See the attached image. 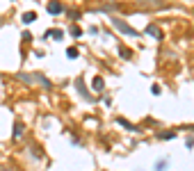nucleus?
I'll list each match as a JSON object with an SVG mask.
<instances>
[{"instance_id":"nucleus-1","label":"nucleus","mask_w":194,"mask_h":171,"mask_svg":"<svg viewBox=\"0 0 194 171\" xmlns=\"http://www.w3.org/2000/svg\"><path fill=\"white\" fill-rule=\"evenodd\" d=\"M19 78H21V80H25V82H39V85H41V87H46V89L50 87V80H48V78H44L41 73H34V75H30V73H19Z\"/></svg>"},{"instance_id":"nucleus-2","label":"nucleus","mask_w":194,"mask_h":171,"mask_svg":"<svg viewBox=\"0 0 194 171\" xmlns=\"http://www.w3.org/2000/svg\"><path fill=\"white\" fill-rule=\"evenodd\" d=\"M112 23H114V25H116V27H119V30H121V32H126V34H130V37H137V34H139L137 30H133V27H130V25H128V23H123L121 19H112Z\"/></svg>"},{"instance_id":"nucleus-3","label":"nucleus","mask_w":194,"mask_h":171,"mask_svg":"<svg viewBox=\"0 0 194 171\" xmlns=\"http://www.w3.org/2000/svg\"><path fill=\"white\" fill-rule=\"evenodd\" d=\"M75 87H78V91H80V96H82V98H89V101H94V98L89 96V91H87L85 80H82V78H78V80H75Z\"/></svg>"},{"instance_id":"nucleus-4","label":"nucleus","mask_w":194,"mask_h":171,"mask_svg":"<svg viewBox=\"0 0 194 171\" xmlns=\"http://www.w3.org/2000/svg\"><path fill=\"white\" fill-rule=\"evenodd\" d=\"M34 21H37V11H25V14H23V23H25V25H30Z\"/></svg>"},{"instance_id":"nucleus-5","label":"nucleus","mask_w":194,"mask_h":171,"mask_svg":"<svg viewBox=\"0 0 194 171\" xmlns=\"http://www.w3.org/2000/svg\"><path fill=\"white\" fill-rule=\"evenodd\" d=\"M46 9H48L50 14H60V11H62L64 7H62L60 2H48V5H46Z\"/></svg>"},{"instance_id":"nucleus-6","label":"nucleus","mask_w":194,"mask_h":171,"mask_svg":"<svg viewBox=\"0 0 194 171\" xmlns=\"http://www.w3.org/2000/svg\"><path fill=\"white\" fill-rule=\"evenodd\" d=\"M119 123H121L123 128H128V130H133V132H139V128H137V126H133V123H130V121H126V119H119Z\"/></svg>"},{"instance_id":"nucleus-7","label":"nucleus","mask_w":194,"mask_h":171,"mask_svg":"<svg viewBox=\"0 0 194 171\" xmlns=\"http://www.w3.org/2000/svg\"><path fill=\"white\" fill-rule=\"evenodd\" d=\"M146 32H149V34H153V37H155V39H162V32H160V30H158V27H155V25H149V27H146Z\"/></svg>"},{"instance_id":"nucleus-8","label":"nucleus","mask_w":194,"mask_h":171,"mask_svg":"<svg viewBox=\"0 0 194 171\" xmlns=\"http://www.w3.org/2000/svg\"><path fill=\"white\" fill-rule=\"evenodd\" d=\"M167 167H169V160H158L155 162V171H167Z\"/></svg>"},{"instance_id":"nucleus-9","label":"nucleus","mask_w":194,"mask_h":171,"mask_svg":"<svg viewBox=\"0 0 194 171\" xmlns=\"http://www.w3.org/2000/svg\"><path fill=\"white\" fill-rule=\"evenodd\" d=\"M21 135H23V123L16 121V123H14V137H21Z\"/></svg>"},{"instance_id":"nucleus-10","label":"nucleus","mask_w":194,"mask_h":171,"mask_svg":"<svg viewBox=\"0 0 194 171\" xmlns=\"http://www.w3.org/2000/svg\"><path fill=\"white\" fill-rule=\"evenodd\" d=\"M62 34H64L62 30H50L48 34H46V37H53V39H55V41H60V39H62Z\"/></svg>"},{"instance_id":"nucleus-11","label":"nucleus","mask_w":194,"mask_h":171,"mask_svg":"<svg viewBox=\"0 0 194 171\" xmlns=\"http://www.w3.org/2000/svg\"><path fill=\"white\" fill-rule=\"evenodd\" d=\"M66 57L69 60H75L78 57V48H66Z\"/></svg>"},{"instance_id":"nucleus-12","label":"nucleus","mask_w":194,"mask_h":171,"mask_svg":"<svg viewBox=\"0 0 194 171\" xmlns=\"http://www.w3.org/2000/svg\"><path fill=\"white\" fill-rule=\"evenodd\" d=\"M103 78H94V89H103Z\"/></svg>"},{"instance_id":"nucleus-13","label":"nucleus","mask_w":194,"mask_h":171,"mask_svg":"<svg viewBox=\"0 0 194 171\" xmlns=\"http://www.w3.org/2000/svg\"><path fill=\"white\" fill-rule=\"evenodd\" d=\"M171 137H176V132H160L158 135V139H171Z\"/></svg>"},{"instance_id":"nucleus-14","label":"nucleus","mask_w":194,"mask_h":171,"mask_svg":"<svg viewBox=\"0 0 194 171\" xmlns=\"http://www.w3.org/2000/svg\"><path fill=\"white\" fill-rule=\"evenodd\" d=\"M71 34H73V37H80V34H82V30H80L78 25H73V27H71Z\"/></svg>"},{"instance_id":"nucleus-15","label":"nucleus","mask_w":194,"mask_h":171,"mask_svg":"<svg viewBox=\"0 0 194 171\" xmlns=\"http://www.w3.org/2000/svg\"><path fill=\"white\" fill-rule=\"evenodd\" d=\"M119 52H121V55H123V57H126V60H130V50H128V48H121Z\"/></svg>"}]
</instances>
